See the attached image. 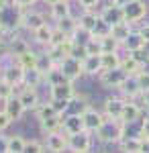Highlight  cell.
<instances>
[{"instance_id":"03108f58","label":"cell","mask_w":149,"mask_h":153,"mask_svg":"<svg viewBox=\"0 0 149 153\" xmlns=\"http://www.w3.org/2000/svg\"><path fill=\"white\" fill-rule=\"evenodd\" d=\"M8 153H12V151H8Z\"/></svg>"},{"instance_id":"d4e9b609","label":"cell","mask_w":149,"mask_h":153,"mask_svg":"<svg viewBox=\"0 0 149 153\" xmlns=\"http://www.w3.org/2000/svg\"><path fill=\"white\" fill-rule=\"evenodd\" d=\"M61 125H63V114L59 117H53V118H47V120H39V129L43 135H53V133H59L61 131Z\"/></svg>"},{"instance_id":"681fc988","label":"cell","mask_w":149,"mask_h":153,"mask_svg":"<svg viewBox=\"0 0 149 153\" xmlns=\"http://www.w3.org/2000/svg\"><path fill=\"white\" fill-rule=\"evenodd\" d=\"M135 29L139 31V35L143 37L145 41H149V23H141V25H137Z\"/></svg>"},{"instance_id":"9c48e42d","label":"cell","mask_w":149,"mask_h":153,"mask_svg":"<svg viewBox=\"0 0 149 153\" xmlns=\"http://www.w3.org/2000/svg\"><path fill=\"white\" fill-rule=\"evenodd\" d=\"M16 96L21 98V102H23V106L27 108V112H29V110L35 112L39 106L43 104L41 94H39V88H27V86H23V88L16 92Z\"/></svg>"},{"instance_id":"6125c7cd","label":"cell","mask_w":149,"mask_h":153,"mask_svg":"<svg viewBox=\"0 0 149 153\" xmlns=\"http://www.w3.org/2000/svg\"><path fill=\"white\" fill-rule=\"evenodd\" d=\"M0 33H4V25H2V21H0Z\"/></svg>"},{"instance_id":"c3c4849f","label":"cell","mask_w":149,"mask_h":153,"mask_svg":"<svg viewBox=\"0 0 149 153\" xmlns=\"http://www.w3.org/2000/svg\"><path fill=\"white\" fill-rule=\"evenodd\" d=\"M137 80H139V86H141V90H143V92L149 90V76L145 74V71H139V74H137Z\"/></svg>"},{"instance_id":"30bf717a","label":"cell","mask_w":149,"mask_h":153,"mask_svg":"<svg viewBox=\"0 0 149 153\" xmlns=\"http://www.w3.org/2000/svg\"><path fill=\"white\" fill-rule=\"evenodd\" d=\"M82 120H84V129L88 131V133H92V135H96V131L102 127V123L106 120V117L102 114V110L90 106L86 112H82Z\"/></svg>"},{"instance_id":"d590c367","label":"cell","mask_w":149,"mask_h":153,"mask_svg":"<svg viewBox=\"0 0 149 153\" xmlns=\"http://www.w3.org/2000/svg\"><path fill=\"white\" fill-rule=\"evenodd\" d=\"M98 43H100V51H102V53H116V51H123L121 43H118V41H115L110 35L98 39Z\"/></svg>"},{"instance_id":"f907efd6","label":"cell","mask_w":149,"mask_h":153,"mask_svg":"<svg viewBox=\"0 0 149 153\" xmlns=\"http://www.w3.org/2000/svg\"><path fill=\"white\" fill-rule=\"evenodd\" d=\"M0 153H8V135L0 133Z\"/></svg>"},{"instance_id":"ac0fdd59","label":"cell","mask_w":149,"mask_h":153,"mask_svg":"<svg viewBox=\"0 0 149 153\" xmlns=\"http://www.w3.org/2000/svg\"><path fill=\"white\" fill-rule=\"evenodd\" d=\"M61 131L66 135H78L84 129V120H82V114H63V125H61Z\"/></svg>"},{"instance_id":"d6986e66","label":"cell","mask_w":149,"mask_h":153,"mask_svg":"<svg viewBox=\"0 0 149 153\" xmlns=\"http://www.w3.org/2000/svg\"><path fill=\"white\" fill-rule=\"evenodd\" d=\"M2 108L8 112V117L12 118V123H16V120H21V118L25 117V112H27V108L23 106V102H21V98L14 94L10 98V100H6L4 104H2Z\"/></svg>"},{"instance_id":"f1b7e54d","label":"cell","mask_w":149,"mask_h":153,"mask_svg":"<svg viewBox=\"0 0 149 153\" xmlns=\"http://www.w3.org/2000/svg\"><path fill=\"white\" fill-rule=\"evenodd\" d=\"M102 71L106 70H116L121 68V61H123V51H116V53H102Z\"/></svg>"},{"instance_id":"11a10c76","label":"cell","mask_w":149,"mask_h":153,"mask_svg":"<svg viewBox=\"0 0 149 153\" xmlns=\"http://www.w3.org/2000/svg\"><path fill=\"white\" fill-rule=\"evenodd\" d=\"M2 51H6V35L4 33H0V53Z\"/></svg>"},{"instance_id":"b9f144b4","label":"cell","mask_w":149,"mask_h":153,"mask_svg":"<svg viewBox=\"0 0 149 153\" xmlns=\"http://www.w3.org/2000/svg\"><path fill=\"white\" fill-rule=\"evenodd\" d=\"M68 39H69V37L66 35L63 31H59L57 27L53 25V35H51V43H49V45H63Z\"/></svg>"},{"instance_id":"5bb4252c","label":"cell","mask_w":149,"mask_h":153,"mask_svg":"<svg viewBox=\"0 0 149 153\" xmlns=\"http://www.w3.org/2000/svg\"><path fill=\"white\" fill-rule=\"evenodd\" d=\"M98 14L106 25H116V23H123L125 21V14H123V6L118 4H106V6H100L98 8Z\"/></svg>"},{"instance_id":"7c38bea8","label":"cell","mask_w":149,"mask_h":153,"mask_svg":"<svg viewBox=\"0 0 149 153\" xmlns=\"http://www.w3.org/2000/svg\"><path fill=\"white\" fill-rule=\"evenodd\" d=\"M43 25H47V16L41 10H35V8L25 10V14H23V31L35 33V31L41 29Z\"/></svg>"},{"instance_id":"e575fe53","label":"cell","mask_w":149,"mask_h":153,"mask_svg":"<svg viewBox=\"0 0 149 153\" xmlns=\"http://www.w3.org/2000/svg\"><path fill=\"white\" fill-rule=\"evenodd\" d=\"M92 104H88V100L86 98H82V96H76L68 106V114H82V112H86Z\"/></svg>"},{"instance_id":"484cf974","label":"cell","mask_w":149,"mask_h":153,"mask_svg":"<svg viewBox=\"0 0 149 153\" xmlns=\"http://www.w3.org/2000/svg\"><path fill=\"white\" fill-rule=\"evenodd\" d=\"M143 43H145V39L139 35V31L135 29V31L129 35V39L123 43V55H125V53H135L139 49H143Z\"/></svg>"},{"instance_id":"44dd1931","label":"cell","mask_w":149,"mask_h":153,"mask_svg":"<svg viewBox=\"0 0 149 153\" xmlns=\"http://www.w3.org/2000/svg\"><path fill=\"white\" fill-rule=\"evenodd\" d=\"M51 35H53V25H51V23L43 25L41 29H37L35 33H31L33 43H35V45H39L41 49H47V47H49V43H51Z\"/></svg>"},{"instance_id":"e7e4bbea","label":"cell","mask_w":149,"mask_h":153,"mask_svg":"<svg viewBox=\"0 0 149 153\" xmlns=\"http://www.w3.org/2000/svg\"><path fill=\"white\" fill-rule=\"evenodd\" d=\"M69 2H72V0H69ZM74 2H76V0H74Z\"/></svg>"},{"instance_id":"cb8c5ba5","label":"cell","mask_w":149,"mask_h":153,"mask_svg":"<svg viewBox=\"0 0 149 153\" xmlns=\"http://www.w3.org/2000/svg\"><path fill=\"white\" fill-rule=\"evenodd\" d=\"M133 31H135V27L123 21V23H116V25L110 27V37H112L115 41H118V43H121V47H123V43L129 39V35H131Z\"/></svg>"},{"instance_id":"f546056e","label":"cell","mask_w":149,"mask_h":153,"mask_svg":"<svg viewBox=\"0 0 149 153\" xmlns=\"http://www.w3.org/2000/svg\"><path fill=\"white\" fill-rule=\"evenodd\" d=\"M116 147L121 153H141V139L139 137H125Z\"/></svg>"},{"instance_id":"8992f818","label":"cell","mask_w":149,"mask_h":153,"mask_svg":"<svg viewBox=\"0 0 149 153\" xmlns=\"http://www.w3.org/2000/svg\"><path fill=\"white\" fill-rule=\"evenodd\" d=\"M127 80V74L121 68H116V70H106L102 71L100 76H98V82L102 84L104 88H108V90H121V86L125 84Z\"/></svg>"},{"instance_id":"836d02e7","label":"cell","mask_w":149,"mask_h":153,"mask_svg":"<svg viewBox=\"0 0 149 153\" xmlns=\"http://www.w3.org/2000/svg\"><path fill=\"white\" fill-rule=\"evenodd\" d=\"M121 70L125 71L127 76H135V74H139V71H141V65L135 61V57H133V55L125 53V55H123V61H121Z\"/></svg>"},{"instance_id":"4316f807","label":"cell","mask_w":149,"mask_h":153,"mask_svg":"<svg viewBox=\"0 0 149 153\" xmlns=\"http://www.w3.org/2000/svg\"><path fill=\"white\" fill-rule=\"evenodd\" d=\"M55 27H57L59 31H63L66 35L72 39V35L78 31V27H80V23H78V16L76 14H69V16H66V19H61V21H57V23H53Z\"/></svg>"},{"instance_id":"7dc6e473","label":"cell","mask_w":149,"mask_h":153,"mask_svg":"<svg viewBox=\"0 0 149 153\" xmlns=\"http://www.w3.org/2000/svg\"><path fill=\"white\" fill-rule=\"evenodd\" d=\"M35 2H39V0H10V4L19 6V8H23V10H29Z\"/></svg>"},{"instance_id":"db71d44e","label":"cell","mask_w":149,"mask_h":153,"mask_svg":"<svg viewBox=\"0 0 149 153\" xmlns=\"http://www.w3.org/2000/svg\"><path fill=\"white\" fill-rule=\"evenodd\" d=\"M141 139V153H149V137H139Z\"/></svg>"},{"instance_id":"7bdbcfd3","label":"cell","mask_w":149,"mask_h":153,"mask_svg":"<svg viewBox=\"0 0 149 153\" xmlns=\"http://www.w3.org/2000/svg\"><path fill=\"white\" fill-rule=\"evenodd\" d=\"M72 43H74V41H72ZM69 55L82 61V59L88 55V49H86V45H82V43H74V45H72V53H69Z\"/></svg>"},{"instance_id":"7402d4cb","label":"cell","mask_w":149,"mask_h":153,"mask_svg":"<svg viewBox=\"0 0 149 153\" xmlns=\"http://www.w3.org/2000/svg\"><path fill=\"white\" fill-rule=\"evenodd\" d=\"M69 14H74V12H72V2H69V0H61V2H55V4L49 6V16H51L53 23H57V21L66 19V16H69Z\"/></svg>"},{"instance_id":"f6af8a7d","label":"cell","mask_w":149,"mask_h":153,"mask_svg":"<svg viewBox=\"0 0 149 153\" xmlns=\"http://www.w3.org/2000/svg\"><path fill=\"white\" fill-rule=\"evenodd\" d=\"M10 125H12V118L8 117V112L4 108H0V133H4Z\"/></svg>"},{"instance_id":"bcb514c9","label":"cell","mask_w":149,"mask_h":153,"mask_svg":"<svg viewBox=\"0 0 149 153\" xmlns=\"http://www.w3.org/2000/svg\"><path fill=\"white\" fill-rule=\"evenodd\" d=\"M129 55H133V57H135V61H137L141 68H143L145 63H149V55L143 51V49H139V51H135V53H129Z\"/></svg>"},{"instance_id":"277c9868","label":"cell","mask_w":149,"mask_h":153,"mask_svg":"<svg viewBox=\"0 0 149 153\" xmlns=\"http://www.w3.org/2000/svg\"><path fill=\"white\" fill-rule=\"evenodd\" d=\"M10 37V39H6V55L12 59L21 57L25 55L27 51H31V43H29V39H25L23 35H19V33H12V35H6Z\"/></svg>"},{"instance_id":"60d3db41","label":"cell","mask_w":149,"mask_h":153,"mask_svg":"<svg viewBox=\"0 0 149 153\" xmlns=\"http://www.w3.org/2000/svg\"><path fill=\"white\" fill-rule=\"evenodd\" d=\"M108 35H110V25H106L102 19H100L98 25L94 27V31H92V37H94V39H102V37H108Z\"/></svg>"},{"instance_id":"52a82bcc","label":"cell","mask_w":149,"mask_h":153,"mask_svg":"<svg viewBox=\"0 0 149 153\" xmlns=\"http://www.w3.org/2000/svg\"><path fill=\"white\" fill-rule=\"evenodd\" d=\"M92 145H94V135L88 131H82L78 135H69L68 137V149L69 153L74 151H92Z\"/></svg>"},{"instance_id":"6da1fadb","label":"cell","mask_w":149,"mask_h":153,"mask_svg":"<svg viewBox=\"0 0 149 153\" xmlns=\"http://www.w3.org/2000/svg\"><path fill=\"white\" fill-rule=\"evenodd\" d=\"M125 139V123L116 118H106L102 127L96 131V141L104 145H118Z\"/></svg>"},{"instance_id":"4dcf8cb0","label":"cell","mask_w":149,"mask_h":153,"mask_svg":"<svg viewBox=\"0 0 149 153\" xmlns=\"http://www.w3.org/2000/svg\"><path fill=\"white\" fill-rule=\"evenodd\" d=\"M53 117H59V112L55 110V106H53L51 100L43 102V104L35 110V118H37V120H47V118H53Z\"/></svg>"},{"instance_id":"f35d334b","label":"cell","mask_w":149,"mask_h":153,"mask_svg":"<svg viewBox=\"0 0 149 153\" xmlns=\"http://www.w3.org/2000/svg\"><path fill=\"white\" fill-rule=\"evenodd\" d=\"M45 143L39 141V139H27V143H25V149L23 153H45Z\"/></svg>"},{"instance_id":"5b68a950","label":"cell","mask_w":149,"mask_h":153,"mask_svg":"<svg viewBox=\"0 0 149 153\" xmlns=\"http://www.w3.org/2000/svg\"><path fill=\"white\" fill-rule=\"evenodd\" d=\"M125 98L121 94H112L108 96V98H104L102 102V114L106 118H116V120H121V117H123V108H125Z\"/></svg>"},{"instance_id":"be15d7a7","label":"cell","mask_w":149,"mask_h":153,"mask_svg":"<svg viewBox=\"0 0 149 153\" xmlns=\"http://www.w3.org/2000/svg\"><path fill=\"white\" fill-rule=\"evenodd\" d=\"M74 153H90V151H74Z\"/></svg>"},{"instance_id":"ba28073f","label":"cell","mask_w":149,"mask_h":153,"mask_svg":"<svg viewBox=\"0 0 149 153\" xmlns=\"http://www.w3.org/2000/svg\"><path fill=\"white\" fill-rule=\"evenodd\" d=\"M76 96H78V90H76V84L74 82H66V84H59V86L49 88V100L72 102Z\"/></svg>"},{"instance_id":"83f0119b","label":"cell","mask_w":149,"mask_h":153,"mask_svg":"<svg viewBox=\"0 0 149 153\" xmlns=\"http://www.w3.org/2000/svg\"><path fill=\"white\" fill-rule=\"evenodd\" d=\"M66 82H68V78L63 76V71L59 70V65H53L45 74V86L47 88H53V86H59V84H66Z\"/></svg>"},{"instance_id":"e0dca14e","label":"cell","mask_w":149,"mask_h":153,"mask_svg":"<svg viewBox=\"0 0 149 153\" xmlns=\"http://www.w3.org/2000/svg\"><path fill=\"white\" fill-rule=\"evenodd\" d=\"M118 94L123 96L125 100H137L139 96L143 94V90H141V86H139V80H137V74H135V76H127V80H125V84L121 86Z\"/></svg>"},{"instance_id":"ffe728a7","label":"cell","mask_w":149,"mask_h":153,"mask_svg":"<svg viewBox=\"0 0 149 153\" xmlns=\"http://www.w3.org/2000/svg\"><path fill=\"white\" fill-rule=\"evenodd\" d=\"M82 70H84V76L98 78L102 74V59H100V55H86L82 59Z\"/></svg>"},{"instance_id":"7a4b0ae2","label":"cell","mask_w":149,"mask_h":153,"mask_svg":"<svg viewBox=\"0 0 149 153\" xmlns=\"http://www.w3.org/2000/svg\"><path fill=\"white\" fill-rule=\"evenodd\" d=\"M2 65H0V80H4L6 84H10L12 88H16V92L25 86V70L16 63V59L2 55L0 57Z\"/></svg>"},{"instance_id":"4fadbf2b","label":"cell","mask_w":149,"mask_h":153,"mask_svg":"<svg viewBox=\"0 0 149 153\" xmlns=\"http://www.w3.org/2000/svg\"><path fill=\"white\" fill-rule=\"evenodd\" d=\"M43 143H45L47 153H69V149H68V135H66L63 131L53 133V135H47Z\"/></svg>"},{"instance_id":"f5cc1de1","label":"cell","mask_w":149,"mask_h":153,"mask_svg":"<svg viewBox=\"0 0 149 153\" xmlns=\"http://www.w3.org/2000/svg\"><path fill=\"white\" fill-rule=\"evenodd\" d=\"M137 100H139V104L143 106V110H145V108L149 110V90H145V92H143V94L139 96Z\"/></svg>"},{"instance_id":"6f0895ef","label":"cell","mask_w":149,"mask_h":153,"mask_svg":"<svg viewBox=\"0 0 149 153\" xmlns=\"http://www.w3.org/2000/svg\"><path fill=\"white\" fill-rule=\"evenodd\" d=\"M41 2H45L47 6H51V4H55V2H61V0H41Z\"/></svg>"},{"instance_id":"603a6c76","label":"cell","mask_w":149,"mask_h":153,"mask_svg":"<svg viewBox=\"0 0 149 153\" xmlns=\"http://www.w3.org/2000/svg\"><path fill=\"white\" fill-rule=\"evenodd\" d=\"M98 21H100V14H98V10H82L80 14H78L80 29L88 31V33H92V31H94V27L98 25Z\"/></svg>"},{"instance_id":"9a60e30c","label":"cell","mask_w":149,"mask_h":153,"mask_svg":"<svg viewBox=\"0 0 149 153\" xmlns=\"http://www.w3.org/2000/svg\"><path fill=\"white\" fill-rule=\"evenodd\" d=\"M141 118H143V106L139 104V100H127L121 120L125 125H131V123H139Z\"/></svg>"},{"instance_id":"ee69618b","label":"cell","mask_w":149,"mask_h":153,"mask_svg":"<svg viewBox=\"0 0 149 153\" xmlns=\"http://www.w3.org/2000/svg\"><path fill=\"white\" fill-rule=\"evenodd\" d=\"M76 2L80 6V10H98L102 0H76Z\"/></svg>"},{"instance_id":"ab89813d","label":"cell","mask_w":149,"mask_h":153,"mask_svg":"<svg viewBox=\"0 0 149 153\" xmlns=\"http://www.w3.org/2000/svg\"><path fill=\"white\" fill-rule=\"evenodd\" d=\"M14 94H16V88H12L10 84H6L4 80H0V102L4 104V102L10 100Z\"/></svg>"},{"instance_id":"8d00e7d4","label":"cell","mask_w":149,"mask_h":153,"mask_svg":"<svg viewBox=\"0 0 149 153\" xmlns=\"http://www.w3.org/2000/svg\"><path fill=\"white\" fill-rule=\"evenodd\" d=\"M25 143H27V139H25L21 133L8 135V151H12V153H23Z\"/></svg>"},{"instance_id":"816d5d0a","label":"cell","mask_w":149,"mask_h":153,"mask_svg":"<svg viewBox=\"0 0 149 153\" xmlns=\"http://www.w3.org/2000/svg\"><path fill=\"white\" fill-rule=\"evenodd\" d=\"M141 137H149V117L141 118Z\"/></svg>"},{"instance_id":"94428289","label":"cell","mask_w":149,"mask_h":153,"mask_svg":"<svg viewBox=\"0 0 149 153\" xmlns=\"http://www.w3.org/2000/svg\"><path fill=\"white\" fill-rule=\"evenodd\" d=\"M104 2H106V4H115L116 0H104Z\"/></svg>"},{"instance_id":"680465c9","label":"cell","mask_w":149,"mask_h":153,"mask_svg":"<svg viewBox=\"0 0 149 153\" xmlns=\"http://www.w3.org/2000/svg\"><path fill=\"white\" fill-rule=\"evenodd\" d=\"M143 51L149 55V41H145V43H143Z\"/></svg>"},{"instance_id":"2e32d148","label":"cell","mask_w":149,"mask_h":153,"mask_svg":"<svg viewBox=\"0 0 149 153\" xmlns=\"http://www.w3.org/2000/svg\"><path fill=\"white\" fill-rule=\"evenodd\" d=\"M72 39H68L63 45H49L47 49H41V51H45L47 55H49V59L55 63V65H59L61 61L66 57H69V53H72Z\"/></svg>"},{"instance_id":"74e56055","label":"cell","mask_w":149,"mask_h":153,"mask_svg":"<svg viewBox=\"0 0 149 153\" xmlns=\"http://www.w3.org/2000/svg\"><path fill=\"white\" fill-rule=\"evenodd\" d=\"M53 65H55V63L49 59V55H47L45 51H39V57H37V70H39L41 74H43V76H45V74L51 70Z\"/></svg>"},{"instance_id":"91938a15","label":"cell","mask_w":149,"mask_h":153,"mask_svg":"<svg viewBox=\"0 0 149 153\" xmlns=\"http://www.w3.org/2000/svg\"><path fill=\"white\" fill-rule=\"evenodd\" d=\"M141 71H145V74H147V76H149V63H145V65L141 68Z\"/></svg>"},{"instance_id":"1f68e13d","label":"cell","mask_w":149,"mask_h":153,"mask_svg":"<svg viewBox=\"0 0 149 153\" xmlns=\"http://www.w3.org/2000/svg\"><path fill=\"white\" fill-rule=\"evenodd\" d=\"M37 57H39V51L31 49V51H27L25 55L16 57V63H19L25 71L27 70H37Z\"/></svg>"},{"instance_id":"8fae6325","label":"cell","mask_w":149,"mask_h":153,"mask_svg":"<svg viewBox=\"0 0 149 153\" xmlns=\"http://www.w3.org/2000/svg\"><path fill=\"white\" fill-rule=\"evenodd\" d=\"M59 70L63 71V76L68 78V82H78L82 76H84V70H82V61L80 59H76V57H66L61 63H59Z\"/></svg>"},{"instance_id":"d6a6232c","label":"cell","mask_w":149,"mask_h":153,"mask_svg":"<svg viewBox=\"0 0 149 153\" xmlns=\"http://www.w3.org/2000/svg\"><path fill=\"white\" fill-rule=\"evenodd\" d=\"M41 84H45V76L39 70H27L25 71V86L27 88H39Z\"/></svg>"},{"instance_id":"3957f363","label":"cell","mask_w":149,"mask_h":153,"mask_svg":"<svg viewBox=\"0 0 149 153\" xmlns=\"http://www.w3.org/2000/svg\"><path fill=\"white\" fill-rule=\"evenodd\" d=\"M123 14H125V23L137 27L149 16V2L147 0H133L123 6Z\"/></svg>"},{"instance_id":"9f6ffc18","label":"cell","mask_w":149,"mask_h":153,"mask_svg":"<svg viewBox=\"0 0 149 153\" xmlns=\"http://www.w3.org/2000/svg\"><path fill=\"white\" fill-rule=\"evenodd\" d=\"M129 2H133V0H116L115 4H118V6H125V4H129Z\"/></svg>"}]
</instances>
